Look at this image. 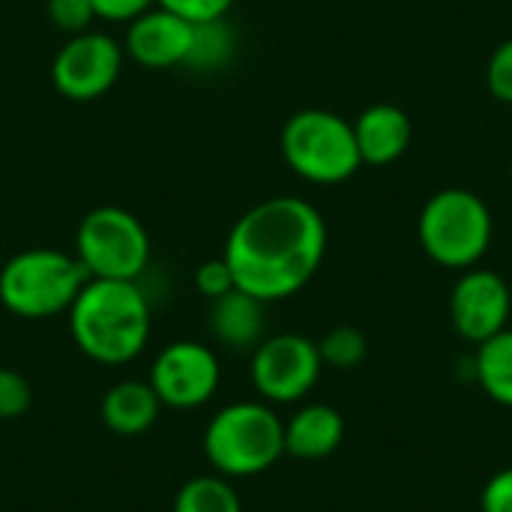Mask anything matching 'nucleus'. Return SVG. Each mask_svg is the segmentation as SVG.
Returning <instances> with one entry per match:
<instances>
[{
	"mask_svg": "<svg viewBox=\"0 0 512 512\" xmlns=\"http://www.w3.org/2000/svg\"><path fill=\"white\" fill-rule=\"evenodd\" d=\"M195 288H198L207 300H219V297H225L228 291H234L237 282H234V273H231L228 261H225V258H210V261H204V264L195 270Z\"/></svg>",
	"mask_w": 512,
	"mask_h": 512,
	"instance_id": "b1692460",
	"label": "nucleus"
},
{
	"mask_svg": "<svg viewBox=\"0 0 512 512\" xmlns=\"http://www.w3.org/2000/svg\"><path fill=\"white\" fill-rule=\"evenodd\" d=\"M327 255V222L315 204L294 195H276L246 210L228 240V261L240 291L261 303L300 294Z\"/></svg>",
	"mask_w": 512,
	"mask_h": 512,
	"instance_id": "f257e3e1",
	"label": "nucleus"
},
{
	"mask_svg": "<svg viewBox=\"0 0 512 512\" xmlns=\"http://www.w3.org/2000/svg\"><path fill=\"white\" fill-rule=\"evenodd\" d=\"M174 512H243V501L222 474H201L180 486Z\"/></svg>",
	"mask_w": 512,
	"mask_h": 512,
	"instance_id": "a211bd4d",
	"label": "nucleus"
},
{
	"mask_svg": "<svg viewBox=\"0 0 512 512\" xmlns=\"http://www.w3.org/2000/svg\"><path fill=\"white\" fill-rule=\"evenodd\" d=\"M219 381H222V366L216 351L189 339L162 348L147 378L162 408H174V411H192L207 405L216 396Z\"/></svg>",
	"mask_w": 512,
	"mask_h": 512,
	"instance_id": "9d476101",
	"label": "nucleus"
},
{
	"mask_svg": "<svg viewBox=\"0 0 512 512\" xmlns=\"http://www.w3.org/2000/svg\"><path fill=\"white\" fill-rule=\"evenodd\" d=\"M510 312L512 291L501 273L486 267L462 270L450 294V321L465 342L480 345L507 330Z\"/></svg>",
	"mask_w": 512,
	"mask_h": 512,
	"instance_id": "9b49d317",
	"label": "nucleus"
},
{
	"mask_svg": "<svg viewBox=\"0 0 512 512\" xmlns=\"http://www.w3.org/2000/svg\"><path fill=\"white\" fill-rule=\"evenodd\" d=\"M48 18L54 21L57 30L75 36L93 30L90 24L96 21V12L90 0H48Z\"/></svg>",
	"mask_w": 512,
	"mask_h": 512,
	"instance_id": "412c9836",
	"label": "nucleus"
},
{
	"mask_svg": "<svg viewBox=\"0 0 512 512\" xmlns=\"http://www.w3.org/2000/svg\"><path fill=\"white\" fill-rule=\"evenodd\" d=\"M237 0H156V6L192 21V24H201V21H216V18H225L231 12Z\"/></svg>",
	"mask_w": 512,
	"mask_h": 512,
	"instance_id": "393cba45",
	"label": "nucleus"
},
{
	"mask_svg": "<svg viewBox=\"0 0 512 512\" xmlns=\"http://www.w3.org/2000/svg\"><path fill=\"white\" fill-rule=\"evenodd\" d=\"M66 315L72 342L99 366H126L150 342V303L138 282L87 279Z\"/></svg>",
	"mask_w": 512,
	"mask_h": 512,
	"instance_id": "f03ea898",
	"label": "nucleus"
},
{
	"mask_svg": "<svg viewBox=\"0 0 512 512\" xmlns=\"http://www.w3.org/2000/svg\"><path fill=\"white\" fill-rule=\"evenodd\" d=\"M201 444L216 474L246 480L285 456V423L267 402H231L207 423Z\"/></svg>",
	"mask_w": 512,
	"mask_h": 512,
	"instance_id": "7ed1b4c3",
	"label": "nucleus"
},
{
	"mask_svg": "<svg viewBox=\"0 0 512 512\" xmlns=\"http://www.w3.org/2000/svg\"><path fill=\"white\" fill-rule=\"evenodd\" d=\"M90 3H93L96 18L120 21V24H129L132 18H138L141 12L156 6V0H90Z\"/></svg>",
	"mask_w": 512,
	"mask_h": 512,
	"instance_id": "bb28decb",
	"label": "nucleus"
},
{
	"mask_svg": "<svg viewBox=\"0 0 512 512\" xmlns=\"http://www.w3.org/2000/svg\"><path fill=\"white\" fill-rule=\"evenodd\" d=\"M75 258L90 279L138 282L150 264V234L135 213L96 207L75 231Z\"/></svg>",
	"mask_w": 512,
	"mask_h": 512,
	"instance_id": "0eeeda50",
	"label": "nucleus"
},
{
	"mask_svg": "<svg viewBox=\"0 0 512 512\" xmlns=\"http://www.w3.org/2000/svg\"><path fill=\"white\" fill-rule=\"evenodd\" d=\"M234 48H237V39H234V30L228 27L225 18L201 21V24H195L192 51H189L186 66L204 69V72L222 69V66L234 57Z\"/></svg>",
	"mask_w": 512,
	"mask_h": 512,
	"instance_id": "6ab92c4d",
	"label": "nucleus"
},
{
	"mask_svg": "<svg viewBox=\"0 0 512 512\" xmlns=\"http://www.w3.org/2000/svg\"><path fill=\"white\" fill-rule=\"evenodd\" d=\"M486 87L498 102L512 105V39L501 42L492 51L489 66H486Z\"/></svg>",
	"mask_w": 512,
	"mask_h": 512,
	"instance_id": "5701e85b",
	"label": "nucleus"
},
{
	"mask_svg": "<svg viewBox=\"0 0 512 512\" xmlns=\"http://www.w3.org/2000/svg\"><path fill=\"white\" fill-rule=\"evenodd\" d=\"M159 411H162V402L147 381H120L102 396V405H99L102 423L114 435H123V438H135L153 429V423L159 420Z\"/></svg>",
	"mask_w": 512,
	"mask_h": 512,
	"instance_id": "dca6fc26",
	"label": "nucleus"
},
{
	"mask_svg": "<svg viewBox=\"0 0 512 512\" xmlns=\"http://www.w3.org/2000/svg\"><path fill=\"white\" fill-rule=\"evenodd\" d=\"M474 378L480 384V390L504 405L512 408V330H501L495 333L492 339L480 342L477 345V354H474Z\"/></svg>",
	"mask_w": 512,
	"mask_h": 512,
	"instance_id": "f3484780",
	"label": "nucleus"
},
{
	"mask_svg": "<svg viewBox=\"0 0 512 512\" xmlns=\"http://www.w3.org/2000/svg\"><path fill=\"white\" fill-rule=\"evenodd\" d=\"M282 159L306 183L336 186L351 180L360 168V150L351 120L324 108H303L282 126Z\"/></svg>",
	"mask_w": 512,
	"mask_h": 512,
	"instance_id": "423d86ee",
	"label": "nucleus"
},
{
	"mask_svg": "<svg viewBox=\"0 0 512 512\" xmlns=\"http://www.w3.org/2000/svg\"><path fill=\"white\" fill-rule=\"evenodd\" d=\"M324 360L318 354V342L300 333H276L267 336L249 363L252 387L267 405H294L309 396L321 378Z\"/></svg>",
	"mask_w": 512,
	"mask_h": 512,
	"instance_id": "6e6552de",
	"label": "nucleus"
},
{
	"mask_svg": "<svg viewBox=\"0 0 512 512\" xmlns=\"http://www.w3.org/2000/svg\"><path fill=\"white\" fill-rule=\"evenodd\" d=\"M345 441V420L333 405L312 402L303 405L288 423H285V453L294 459H327L333 456Z\"/></svg>",
	"mask_w": 512,
	"mask_h": 512,
	"instance_id": "2eb2a0df",
	"label": "nucleus"
},
{
	"mask_svg": "<svg viewBox=\"0 0 512 512\" xmlns=\"http://www.w3.org/2000/svg\"><path fill=\"white\" fill-rule=\"evenodd\" d=\"M81 261L60 249H24L0 267V306L24 321L69 312L87 285Z\"/></svg>",
	"mask_w": 512,
	"mask_h": 512,
	"instance_id": "39448f33",
	"label": "nucleus"
},
{
	"mask_svg": "<svg viewBox=\"0 0 512 512\" xmlns=\"http://www.w3.org/2000/svg\"><path fill=\"white\" fill-rule=\"evenodd\" d=\"M417 237L429 261L447 270H471L492 249L495 219L489 204L462 186L435 192L417 219Z\"/></svg>",
	"mask_w": 512,
	"mask_h": 512,
	"instance_id": "20e7f679",
	"label": "nucleus"
},
{
	"mask_svg": "<svg viewBox=\"0 0 512 512\" xmlns=\"http://www.w3.org/2000/svg\"><path fill=\"white\" fill-rule=\"evenodd\" d=\"M351 126H354L360 159L363 165H372V168H384L402 159L414 138L411 117L393 102H375L363 108L360 117L351 120Z\"/></svg>",
	"mask_w": 512,
	"mask_h": 512,
	"instance_id": "ddd939ff",
	"label": "nucleus"
},
{
	"mask_svg": "<svg viewBox=\"0 0 512 512\" xmlns=\"http://www.w3.org/2000/svg\"><path fill=\"white\" fill-rule=\"evenodd\" d=\"M480 512H512V468L489 477L480 492Z\"/></svg>",
	"mask_w": 512,
	"mask_h": 512,
	"instance_id": "a878e982",
	"label": "nucleus"
},
{
	"mask_svg": "<svg viewBox=\"0 0 512 512\" xmlns=\"http://www.w3.org/2000/svg\"><path fill=\"white\" fill-rule=\"evenodd\" d=\"M192 36H195L192 21L162 6H150L147 12H141L126 24L123 54H129L138 66L147 69L186 66L192 51Z\"/></svg>",
	"mask_w": 512,
	"mask_h": 512,
	"instance_id": "f8f14e48",
	"label": "nucleus"
},
{
	"mask_svg": "<svg viewBox=\"0 0 512 512\" xmlns=\"http://www.w3.org/2000/svg\"><path fill=\"white\" fill-rule=\"evenodd\" d=\"M33 402L30 384L15 369H0V420H18Z\"/></svg>",
	"mask_w": 512,
	"mask_h": 512,
	"instance_id": "4be33fe9",
	"label": "nucleus"
},
{
	"mask_svg": "<svg viewBox=\"0 0 512 512\" xmlns=\"http://www.w3.org/2000/svg\"><path fill=\"white\" fill-rule=\"evenodd\" d=\"M366 351H369V342L366 336L357 330V327H333L321 342H318V354L324 360V366H333V369H354L366 360Z\"/></svg>",
	"mask_w": 512,
	"mask_h": 512,
	"instance_id": "aec40b11",
	"label": "nucleus"
},
{
	"mask_svg": "<svg viewBox=\"0 0 512 512\" xmlns=\"http://www.w3.org/2000/svg\"><path fill=\"white\" fill-rule=\"evenodd\" d=\"M213 339L228 351H255L267 339V303L234 288L219 300H210L207 315Z\"/></svg>",
	"mask_w": 512,
	"mask_h": 512,
	"instance_id": "4468645a",
	"label": "nucleus"
},
{
	"mask_svg": "<svg viewBox=\"0 0 512 512\" xmlns=\"http://www.w3.org/2000/svg\"><path fill=\"white\" fill-rule=\"evenodd\" d=\"M123 72V45L99 30L75 33L63 42L51 63V81L69 102H93L105 96Z\"/></svg>",
	"mask_w": 512,
	"mask_h": 512,
	"instance_id": "1a4fd4ad",
	"label": "nucleus"
}]
</instances>
